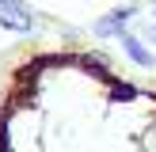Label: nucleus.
<instances>
[{"label": "nucleus", "mask_w": 156, "mask_h": 152, "mask_svg": "<svg viewBox=\"0 0 156 152\" xmlns=\"http://www.w3.org/2000/svg\"><path fill=\"white\" fill-rule=\"evenodd\" d=\"M0 27L19 30V34H30V27H34V15H30V8L19 0V4H12V8H4V12H0Z\"/></svg>", "instance_id": "obj_3"}, {"label": "nucleus", "mask_w": 156, "mask_h": 152, "mask_svg": "<svg viewBox=\"0 0 156 152\" xmlns=\"http://www.w3.org/2000/svg\"><path fill=\"white\" fill-rule=\"evenodd\" d=\"M118 42H122V53H126V57L133 61L137 68H149V72L156 68V53H152V46L145 42L141 34H133V30H126V34H122Z\"/></svg>", "instance_id": "obj_2"}, {"label": "nucleus", "mask_w": 156, "mask_h": 152, "mask_svg": "<svg viewBox=\"0 0 156 152\" xmlns=\"http://www.w3.org/2000/svg\"><path fill=\"white\" fill-rule=\"evenodd\" d=\"M137 15V4H122V8H114V12H107V15H99L95 23H91V34L99 38V42H107V38H122L126 34V23Z\"/></svg>", "instance_id": "obj_1"}, {"label": "nucleus", "mask_w": 156, "mask_h": 152, "mask_svg": "<svg viewBox=\"0 0 156 152\" xmlns=\"http://www.w3.org/2000/svg\"><path fill=\"white\" fill-rule=\"evenodd\" d=\"M141 38H145V42H149V46H156V23H145V30H141Z\"/></svg>", "instance_id": "obj_4"}]
</instances>
